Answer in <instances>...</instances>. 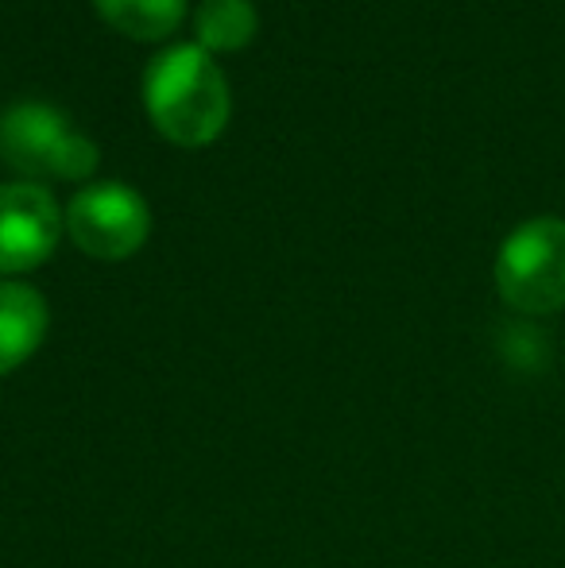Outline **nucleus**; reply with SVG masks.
<instances>
[{
    "label": "nucleus",
    "instance_id": "2",
    "mask_svg": "<svg viewBox=\"0 0 565 568\" xmlns=\"http://www.w3.org/2000/svg\"><path fill=\"white\" fill-rule=\"evenodd\" d=\"M98 159L93 140L78 135L67 113L43 101H20L0 116V163L20 174V182H82L98 171Z\"/></svg>",
    "mask_w": 565,
    "mask_h": 568
},
{
    "label": "nucleus",
    "instance_id": "7",
    "mask_svg": "<svg viewBox=\"0 0 565 568\" xmlns=\"http://www.w3.org/2000/svg\"><path fill=\"white\" fill-rule=\"evenodd\" d=\"M101 20L140 43L167 39L186 16V0H93Z\"/></svg>",
    "mask_w": 565,
    "mask_h": 568
},
{
    "label": "nucleus",
    "instance_id": "6",
    "mask_svg": "<svg viewBox=\"0 0 565 568\" xmlns=\"http://www.w3.org/2000/svg\"><path fill=\"white\" fill-rule=\"evenodd\" d=\"M47 322L51 314L36 286L12 283V278L0 283V375L16 372L36 356L47 337Z\"/></svg>",
    "mask_w": 565,
    "mask_h": 568
},
{
    "label": "nucleus",
    "instance_id": "3",
    "mask_svg": "<svg viewBox=\"0 0 565 568\" xmlns=\"http://www.w3.org/2000/svg\"><path fill=\"white\" fill-rule=\"evenodd\" d=\"M496 291L512 310L546 317L565 310V221H523L500 244Z\"/></svg>",
    "mask_w": 565,
    "mask_h": 568
},
{
    "label": "nucleus",
    "instance_id": "8",
    "mask_svg": "<svg viewBox=\"0 0 565 568\" xmlns=\"http://www.w3.org/2000/svg\"><path fill=\"white\" fill-rule=\"evenodd\" d=\"M256 8L252 0H202L194 16L198 47L210 54L218 51H241L256 36Z\"/></svg>",
    "mask_w": 565,
    "mask_h": 568
},
{
    "label": "nucleus",
    "instance_id": "1",
    "mask_svg": "<svg viewBox=\"0 0 565 568\" xmlns=\"http://www.w3.org/2000/svg\"><path fill=\"white\" fill-rule=\"evenodd\" d=\"M143 109L179 148H205L229 124V85L210 51L198 43L167 47L143 70Z\"/></svg>",
    "mask_w": 565,
    "mask_h": 568
},
{
    "label": "nucleus",
    "instance_id": "4",
    "mask_svg": "<svg viewBox=\"0 0 565 568\" xmlns=\"http://www.w3.org/2000/svg\"><path fill=\"white\" fill-rule=\"evenodd\" d=\"M67 232L93 260H129L148 240L151 210L124 182H98L67 205Z\"/></svg>",
    "mask_w": 565,
    "mask_h": 568
},
{
    "label": "nucleus",
    "instance_id": "5",
    "mask_svg": "<svg viewBox=\"0 0 565 568\" xmlns=\"http://www.w3.org/2000/svg\"><path fill=\"white\" fill-rule=\"evenodd\" d=\"M67 217L51 190L39 182H4L0 186V275L31 271L54 252Z\"/></svg>",
    "mask_w": 565,
    "mask_h": 568
}]
</instances>
